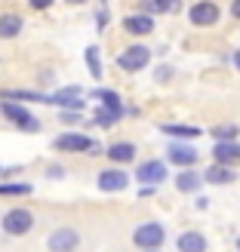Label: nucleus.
I'll use <instances>...</instances> for the list:
<instances>
[{"instance_id":"39448f33","label":"nucleus","mask_w":240,"mask_h":252,"mask_svg":"<svg viewBox=\"0 0 240 252\" xmlns=\"http://www.w3.org/2000/svg\"><path fill=\"white\" fill-rule=\"evenodd\" d=\"M148 59H151L148 46L136 43V46H130V49H126V53H123L117 62H120V68H123V71H142V68L148 65Z\"/></svg>"},{"instance_id":"9d476101","label":"nucleus","mask_w":240,"mask_h":252,"mask_svg":"<svg viewBox=\"0 0 240 252\" xmlns=\"http://www.w3.org/2000/svg\"><path fill=\"white\" fill-rule=\"evenodd\" d=\"M136 179L145 182V185H157V182L167 179V169H163L160 160H148V163H142V166L136 169Z\"/></svg>"},{"instance_id":"412c9836","label":"nucleus","mask_w":240,"mask_h":252,"mask_svg":"<svg viewBox=\"0 0 240 252\" xmlns=\"http://www.w3.org/2000/svg\"><path fill=\"white\" fill-rule=\"evenodd\" d=\"M93 95H96V98H99V102H102L105 108H114V111H123V105H120V98H117V93H114V90H96Z\"/></svg>"},{"instance_id":"ddd939ff","label":"nucleus","mask_w":240,"mask_h":252,"mask_svg":"<svg viewBox=\"0 0 240 252\" xmlns=\"http://www.w3.org/2000/svg\"><path fill=\"white\" fill-rule=\"evenodd\" d=\"M179 252H206V237L197 231H188L179 237Z\"/></svg>"},{"instance_id":"423d86ee","label":"nucleus","mask_w":240,"mask_h":252,"mask_svg":"<svg viewBox=\"0 0 240 252\" xmlns=\"http://www.w3.org/2000/svg\"><path fill=\"white\" fill-rule=\"evenodd\" d=\"M191 22L197 25V28H209V25L219 22V6L209 3V0H200V3L191 6Z\"/></svg>"},{"instance_id":"7c9ffc66","label":"nucleus","mask_w":240,"mask_h":252,"mask_svg":"<svg viewBox=\"0 0 240 252\" xmlns=\"http://www.w3.org/2000/svg\"><path fill=\"white\" fill-rule=\"evenodd\" d=\"M145 252H154V249H145Z\"/></svg>"},{"instance_id":"4468645a","label":"nucleus","mask_w":240,"mask_h":252,"mask_svg":"<svg viewBox=\"0 0 240 252\" xmlns=\"http://www.w3.org/2000/svg\"><path fill=\"white\" fill-rule=\"evenodd\" d=\"M170 160L179 163V166H191V163H197V151L191 145H172L170 148Z\"/></svg>"},{"instance_id":"20e7f679","label":"nucleus","mask_w":240,"mask_h":252,"mask_svg":"<svg viewBox=\"0 0 240 252\" xmlns=\"http://www.w3.org/2000/svg\"><path fill=\"white\" fill-rule=\"evenodd\" d=\"M46 246H49V252H74L80 246V234L74 228H59V231L49 234Z\"/></svg>"},{"instance_id":"c756f323","label":"nucleus","mask_w":240,"mask_h":252,"mask_svg":"<svg viewBox=\"0 0 240 252\" xmlns=\"http://www.w3.org/2000/svg\"><path fill=\"white\" fill-rule=\"evenodd\" d=\"M68 3H86V0H68Z\"/></svg>"},{"instance_id":"1a4fd4ad","label":"nucleus","mask_w":240,"mask_h":252,"mask_svg":"<svg viewBox=\"0 0 240 252\" xmlns=\"http://www.w3.org/2000/svg\"><path fill=\"white\" fill-rule=\"evenodd\" d=\"M49 105H62V108L80 111V108H83V98H80V86H65V90H59L56 95H49Z\"/></svg>"},{"instance_id":"f03ea898","label":"nucleus","mask_w":240,"mask_h":252,"mask_svg":"<svg viewBox=\"0 0 240 252\" xmlns=\"http://www.w3.org/2000/svg\"><path fill=\"white\" fill-rule=\"evenodd\" d=\"M31 228H34V216L28 209H9L3 216V231L9 237H25Z\"/></svg>"},{"instance_id":"c85d7f7f","label":"nucleus","mask_w":240,"mask_h":252,"mask_svg":"<svg viewBox=\"0 0 240 252\" xmlns=\"http://www.w3.org/2000/svg\"><path fill=\"white\" fill-rule=\"evenodd\" d=\"M234 65H237V71H240V49H237V56H234Z\"/></svg>"},{"instance_id":"2f4dec72","label":"nucleus","mask_w":240,"mask_h":252,"mask_svg":"<svg viewBox=\"0 0 240 252\" xmlns=\"http://www.w3.org/2000/svg\"><path fill=\"white\" fill-rule=\"evenodd\" d=\"M237 249H240V240H237Z\"/></svg>"},{"instance_id":"7ed1b4c3","label":"nucleus","mask_w":240,"mask_h":252,"mask_svg":"<svg viewBox=\"0 0 240 252\" xmlns=\"http://www.w3.org/2000/svg\"><path fill=\"white\" fill-rule=\"evenodd\" d=\"M163 237H167V231H163L160 224L148 221V224H142V228H136L133 243H136L138 249H157V246L163 243Z\"/></svg>"},{"instance_id":"bb28decb","label":"nucleus","mask_w":240,"mask_h":252,"mask_svg":"<svg viewBox=\"0 0 240 252\" xmlns=\"http://www.w3.org/2000/svg\"><path fill=\"white\" fill-rule=\"evenodd\" d=\"M28 3L34 9H49V6H53V0H28Z\"/></svg>"},{"instance_id":"6e6552de","label":"nucleus","mask_w":240,"mask_h":252,"mask_svg":"<svg viewBox=\"0 0 240 252\" xmlns=\"http://www.w3.org/2000/svg\"><path fill=\"white\" fill-rule=\"evenodd\" d=\"M212 157L222 166H234L240 160V145H234V138H219V145L212 148Z\"/></svg>"},{"instance_id":"9b49d317","label":"nucleus","mask_w":240,"mask_h":252,"mask_svg":"<svg viewBox=\"0 0 240 252\" xmlns=\"http://www.w3.org/2000/svg\"><path fill=\"white\" fill-rule=\"evenodd\" d=\"M126 185H130V179H126L120 169H105L99 175V188H102V191H123Z\"/></svg>"},{"instance_id":"f257e3e1","label":"nucleus","mask_w":240,"mask_h":252,"mask_svg":"<svg viewBox=\"0 0 240 252\" xmlns=\"http://www.w3.org/2000/svg\"><path fill=\"white\" fill-rule=\"evenodd\" d=\"M0 111H3L6 120H12V123H16L19 129H25V132H37V129H40V120H37L22 102H0Z\"/></svg>"},{"instance_id":"4be33fe9","label":"nucleus","mask_w":240,"mask_h":252,"mask_svg":"<svg viewBox=\"0 0 240 252\" xmlns=\"http://www.w3.org/2000/svg\"><path fill=\"white\" fill-rule=\"evenodd\" d=\"M86 65H90V74H93V77L99 80V77H102V62H99V49L96 46H86Z\"/></svg>"},{"instance_id":"aec40b11","label":"nucleus","mask_w":240,"mask_h":252,"mask_svg":"<svg viewBox=\"0 0 240 252\" xmlns=\"http://www.w3.org/2000/svg\"><path fill=\"white\" fill-rule=\"evenodd\" d=\"M142 6L148 12H172L179 9V0H142Z\"/></svg>"},{"instance_id":"393cba45","label":"nucleus","mask_w":240,"mask_h":252,"mask_svg":"<svg viewBox=\"0 0 240 252\" xmlns=\"http://www.w3.org/2000/svg\"><path fill=\"white\" fill-rule=\"evenodd\" d=\"M216 135L219 138H237V126H219Z\"/></svg>"},{"instance_id":"0eeeda50","label":"nucleus","mask_w":240,"mask_h":252,"mask_svg":"<svg viewBox=\"0 0 240 252\" xmlns=\"http://www.w3.org/2000/svg\"><path fill=\"white\" fill-rule=\"evenodd\" d=\"M53 148H59V151H90L93 148V138L83 135V132H62L53 142Z\"/></svg>"},{"instance_id":"b1692460","label":"nucleus","mask_w":240,"mask_h":252,"mask_svg":"<svg viewBox=\"0 0 240 252\" xmlns=\"http://www.w3.org/2000/svg\"><path fill=\"white\" fill-rule=\"evenodd\" d=\"M163 132H167V135H185V138H194L197 135L194 126H163Z\"/></svg>"},{"instance_id":"2eb2a0df","label":"nucleus","mask_w":240,"mask_h":252,"mask_svg":"<svg viewBox=\"0 0 240 252\" xmlns=\"http://www.w3.org/2000/svg\"><path fill=\"white\" fill-rule=\"evenodd\" d=\"M123 28L130 31V34H138V37H142V34H151V31H154V22H151L148 16H126V19H123Z\"/></svg>"},{"instance_id":"a211bd4d","label":"nucleus","mask_w":240,"mask_h":252,"mask_svg":"<svg viewBox=\"0 0 240 252\" xmlns=\"http://www.w3.org/2000/svg\"><path fill=\"white\" fill-rule=\"evenodd\" d=\"M31 194V185H22V182H0V197H25Z\"/></svg>"},{"instance_id":"f8f14e48","label":"nucleus","mask_w":240,"mask_h":252,"mask_svg":"<svg viewBox=\"0 0 240 252\" xmlns=\"http://www.w3.org/2000/svg\"><path fill=\"white\" fill-rule=\"evenodd\" d=\"M19 31H22V16H16V12L0 16V40H12V37H19Z\"/></svg>"},{"instance_id":"a878e982","label":"nucleus","mask_w":240,"mask_h":252,"mask_svg":"<svg viewBox=\"0 0 240 252\" xmlns=\"http://www.w3.org/2000/svg\"><path fill=\"white\" fill-rule=\"evenodd\" d=\"M77 120H80L77 111H65V114H62V123H77Z\"/></svg>"},{"instance_id":"6ab92c4d","label":"nucleus","mask_w":240,"mask_h":252,"mask_svg":"<svg viewBox=\"0 0 240 252\" xmlns=\"http://www.w3.org/2000/svg\"><path fill=\"white\" fill-rule=\"evenodd\" d=\"M120 114H123V111H114V108H105V105H102V108L96 111L93 120H96L99 126H114V123L120 120Z\"/></svg>"},{"instance_id":"cd10ccee","label":"nucleus","mask_w":240,"mask_h":252,"mask_svg":"<svg viewBox=\"0 0 240 252\" xmlns=\"http://www.w3.org/2000/svg\"><path fill=\"white\" fill-rule=\"evenodd\" d=\"M231 12H234V16L240 19V0H234V3H231Z\"/></svg>"},{"instance_id":"5701e85b","label":"nucleus","mask_w":240,"mask_h":252,"mask_svg":"<svg viewBox=\"0 0 240 252\" xmlns=\"http://www.w3.org/2000/svg\"><path fill=\"white\" fill-rule=\"evenodd\" d=\"M175 185H179V191H197V188H200V179H197L194 172H188V169H185L179 179H175Z\"/></svg>"},{"instance_id":"dca6fc26","label":"nucleus","mask_w":240,"mask_h":252,"mask_svg":"<svg viewBox=\"0 0 240 252\" xmlns=\"http://www.w3.org/2000/svg\"><path fill=\"white\" fill-rule=\"evenodd\" d=\"M108 157L114 160V163H130L136 157V145H130V142H114V145L108 148Z\"/></svg>"},{"instance_id":"f3484780","label":"nucleus","mask_w":240,"mask_h":252,"mask_svg":"<svg viewBox=\"0 0 240 252\" xmlns=\"http://www.w3.org/2000/svg\"><path fill=\"white\" fill-rule=\"evenodd\" d=\"M204 179H206L209 185H228V182H234V169H225L222 163H216V166H212Z\"/></svg>"}]
</instances>
